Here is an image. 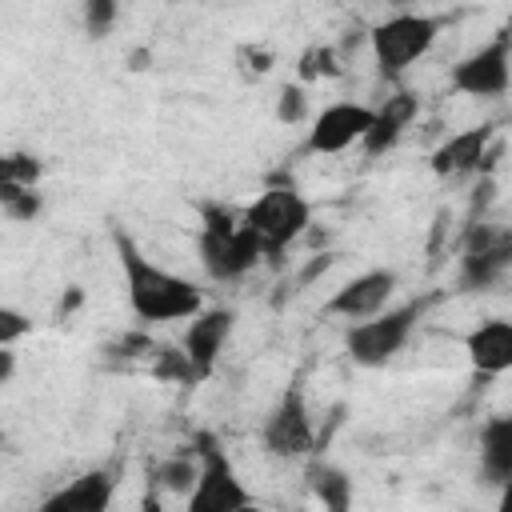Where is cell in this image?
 <instances>
[{
    "instance_id": "6da1fadb",
    "label": "cell",
    "mask_w": 512,
    "mask_h": 512,
    "mask_svg": "<svg viewBox=\"0 0 512 512\" xmlns=\"http://www.w3.org/2000/svg\"><path fill=\"white\" fill-rule=\"evenodd\" d=\"M116 244V260H120V276H124V296L128 308L144 320V324H172V320H192L204 308V292L200 284H192L188 276L148 260L140 252V244L128 232H112Z\"/></svg>"
},
{
    "instance_id": "7a4b0ae2",
    "label": "cell",
    "mask_w": 512,
    "mask_h": 512,
    "mask_svg": "<svg viewBox=\"0 0 512 512\" xmlns=\"http://www.w3.org/2000/svg\"><path fill=\"white\" fill-rule=\"evenodd\" d=\"M196 256L212 280H240L264 260V248L244 228L240 212L220 208V204H204L200 228H196Z\"/></svg>"
},
{
    "instance_id": "3957f363",
    "label": "cell",
    "mask_w": 512,
    "mask_h": 512,
    "mask_svg": "<svg viewBox=\"0 0 512 512\" xmlns=\"http://www.w3.org/2000/svg\"><path fill=\"white\" fill-rule=\"evenodd\" d=\"M244 228L256 236L264 256H280L288 244H296L312 224V204L292 184H268L244 212Z\"/></svg>"
},
{
    "instance_id": "277c9868",
    "label": "cell",
    "mask_w": 512,
    "mask_h": 512,
    "mask_svg": "<svg viewBox=\"0 0 512 512\" xmlns=\"http://www.w3.org/2000/svg\"><path fill=\"white\" fill-rule=\"evenodd\" d=\"M184 512H260L232 456L208 436H200V448H196V480L188 488Z\"/></svg>"
},
{
    "instance_id": "5b68a950",
    "label": "cell",
    "mask_w": 512,
    "mask_h": 512,
    "mask_svg": "<svg viewBox=\"0 0 512 512\" xmlns=\"http://www.w3.org/2000/svg\"><path fill=\"white\" fill-rule=\"evenodd\" d=\"M436 36H440V20L424 16V12H392L388 20H380L368 32L372 60H376L380 76H388V80L404 76L416 60H424L432 52Z\"/></svg>"
},
{
    "instance_id": "8992f818",
    "label": "cell",
    "mask_w": 512,
    "mask_h": 512,
    "mask_svg": "<svg viewBox=\"0 0 512 512\" xmlns=\"http://www.w3.org/2000/svg\"><path fill=\"white\" fill-rule=\"evenodd\" d=\"M416 316H420L416 304H400V308H384V312H376V316H368V320L348 324V332H344L348 356H352L360 368H380V364H388V360L408 344V336H412V328H416Z\"/></svg>"
},
{
    "instance_id": "52a82bcc",
    "label": "cell",
    "mask_w": 512,
    "mask_h": 512,
    "mask_svg": "<svg viewBox=\"0 0 512 512\" xmlns=\"http://www.w3.org/2000/svg\"><path fill=\"white\" fill-rule=\"evenodd\" d=\"M448 84H452V92L476 96V100L504 96L508 84H512V36L496 32L488 44H480L476 52L456 60L452 72H448Z\"/></svg>"
},
{
    "instance_id": "ba28073f",
    "label": "cell",
    "mask_w": 512,
    "mask_h": 512,
    "mask_svg": "<svg viewBox=\"0 0 512 512\" xmlns=\"http://www.w3.org/2000/svg\"><path fill=\"white\" fill-rule=\"evenodd\" d=\"M260 444L268 456L276 460H304L316 452V428H312V412L304 392L292 384L280 392V400L272 404L264 428H260Z\"/></svg>"
},
{
    "instance_id": "9c48e42d",
    "label": "cell",
    "mask_w": 512,
    "mask_h": 512,
    "mask_svg": "<svg viewBox=\"0 0 512 512\" xmlns=\"http://www.w3.org/2000/svg\"><path fill=\"white\" fill-rule=\"evenodd\" d=\"M368 124H372V108L368 104H360V100H336V104H328V108H320L312 116V128H308L304 148L316 152V156H336V152L360 144L364 132H368Z\"/></svg>"
},
{
    "instance_id": "30bf717a",
    "label": "cell",
    "mask_w": 512,
    "mask_h": 512,
    "mask_svg": "<svg viewBox=\"0 0 512 512\" xmlns=\"http://www.w3.org/2000/svg\"><path fill=\"white\" fill-rule=\"evenodd\" d=\"M392 292H396V272H392V268H368V272L344 280V284L324 300V312L336 316V320L356 324V320H368V316L384 312L388 300H392Z\"/></svg>"
},
{
    "instance_id": "8fae6325",
    "label": "cell",
    "mask_w": 512,
    "mask_h": 512,
    "mask_svg": "<svg viewBox=\"0 0 512 512\" xmlns=\"http://www.w3.org/2000/svg\"><path fill=\"white\" fill-rule=\"evenodd\" d=\"M232 328H236V312H232V308H200V312L188 320L184 340H180V352L188 356L196 380H208V376L216 372V360H220V352H224Z\"/></svg>"
},
{
    "instance_id": "7c38bea8",
    "label": "cell",
    "mask_w": 512,
    "mask_h": 512,
    "mask_svg": "<svg viewBox=\"0 0 512 512\" xmlns=\"http://www.w3.org/2000/svg\"><path fill=\"white\" fill-rule=\"evenodd\" d=\"M116 500V476L108 468H88L60 484L52 496H44L40 512H112Z\"/></svg>"
},
{
    "instance_id": "4fadbf2b",
    "label": "cell",
    "mask_w": 512,
    "mask_h": 512,
    "mask_svg": "<svg viewBox=\"0 0 512 512\" xmlns=\"http://www.w3.org/2000/svg\"><path fill=\"white\" fill-rule=\"evenodd\" d=\"M492 140H496V128H492V124H476V128L452 132V136L432 152V172H436V176H464V172H476V168L488 160Z\"/></svg>"
},
{
    "instance_id": "5bb4252c",
    "label": "cell",
    "mask_w": 512,
    "mask_h": 512,
    "mask_svg": "<svg viewBox=\"0 0 512 512\" xmlns=\"http://www.w3.org/2000/svg\"><path fill=\"white\" fill-rule=\"evenodd\" d=\"M464 352L476 376H500L512 368V324L508 320H480L464 336Z\"/></svg>"
},
{
    "instance_id": "9a60e30c",
    "label": "cell",
    "mask_w": 512,
    "mask_h": 512,
    "mask_svg": "<svg viewBox=\"0 0 512 512\" xmlns=\"http://www.w3.org/2000/svg\"><path fill=\"white\" fill-rule=\"evenodd\" d=\"M416 112H420V96H412V92H396L380 108H372V124H368V132L360 140L364 156H384L408 132V124L416 120Z\"/></svg>"
},
{
    "instance_id": "2e32d148",
    "label": "cell",
    "mask_w": 512,
    "mask_h": 512,
    "mask_svg": "<svg viewBox=\"0 0 512 512\" xmlns=\"http://www.w3.org/2000/svg\"><path fill=\"white\" fill-rule=\"evenodd\" d=\"M480 468L492 484H508L512 476V420L508 416H492L480 428Z\"/></svg>"
},
{
    "instance_id": "e0dca14e",
    "label": "cell",
    "mask_w": 512,
    "mask_h": 512,
    "mask_svg": "<svg viewBox=\"0 0 512 512\" xmlns=\"http://www.w3.org/2000/svg\"><path fill=\"white\" fill-rule=\"evenodd\" d=\"M308 488L312 496L320 500L324 512H352V500H356V488H352V476L336 464H312L308 468Z\"/></svg>"
},
{
    "instance_id": "ac0fdd59",
    "label": "cell",
    "mask_w": 512,
    "mask_h": 512,
    "mask_svg": "<svg viewBox=\"0 0 512 512\" xmlns=\"http://www.w3.org/2000/svg\"><path fill=\"white\" fill-rule=\"evenodd\" d=\"M40 160L28 152H8L0 156V204L12 200L16 192H32L40 184Z\"/></svg>"
},
{
    "instance_id": "d6986e66",
    "label": "cell",
    "mask_w": 512,
    "mask_h": 512,
    "mask_svg": "<svg viewBox=\"0 0 512 512\" xmlns=\"http://www.w3.org/2000/svg\"><path fill=\"white\" fill-rule=\"evenodd\" d=\"M156 376L160 380H176V384H196V372H192L188 356L180 348H172V344L156 348Z\"/></svg>"
},
{
    "instance_id": "ffe728a7",
    "label": "cell",
    "mask_w": 512,
    "mask_h": 512,
    "mask_svg": "<svg viewBox=\"0 0 512 512\" xmlns=\"http://www.w3.org/2000/svg\"><path fill=\"white\" fill-rule=\"evenodd\" d=\"M28 332H32V320H28L20 308L0 304V348H16Z\"/></svg>"
},
{
    "instance_id": "44dd1931",
    "label": "cell",
    "mask_w": 512,
    "mask_h": 512,
    "mask_svg": "<svg viewBox=\"0 0 512 512\" xmlns=\"http://www.w3.org/2000/svg\"><path fill=\"white\" fill-rule=\"evenodd\" d=\"M304 116H308V96H304V88H300V84L280 88V100H276V120H280V124H300Z\"/></svg>"
},
{
    "instance_id": "7402d4cb",
    "label": "cell",
    "mask_w": 512,
    "mask_h": 512,
    "mask_svg": "<svg viewBox=\"0 0 512 512\" xmlns=\"http://www.w3.org/2000/svg\"><path fill=\"white\" fill-rule=\"evenodd\" d=\"M160 480H164V488H180V492H188L192 480H196V456L164 460V464H160Z\"/></svg>"
},
{
    "instance_id": "603a6c76",
    "label": "cell",
    "mask_w": 512,
    "mask_h": 512,
    "mask_svg": "<svg viewBox=\"0 0 512 512\" xmlns=\"http://www.w3.org/2000/svg\"><path fill=\"white\" fill-rule=\"evenodd\" d=\"M116 16H120V8H116L112 0H88V4H84V28H88L92 36H108V28H112Z\"/></svg>"
},
{
    "instance_id": "cb8c5ba5",
    "label": "cell",
    "mask_w": 512,
    "mask_h": 512,
    "mask_svg": "<svg viewBox=\"0 0 512 512\" xmlns=\"http://www.w3.org/2000/svg\"><path fill=\"white\" fill-rule=\"evenodd\" d=\"M336 72H340V64H336L332 48H308L300 56V76L304 80H312V76H336Z\"/></svg>"
},
{
    "instance_id": "d4e9b609",
    "label": "cell",
    "mask_w": 512,
    "mask_h": 512,
    "mask_svg": "<svg viewBox=\"0 0 512 512\" xmlns=\"http://www.w3.org/2000/svg\"><path fill=\"white\" fill-rule=\"evenodd\" d=\"M0 208H4L12 220H32V216L40 212V192H36V188H32V192H16V196L4 200Z\"/></svg>"
},
{
    "instance_id": "484cf974",
    "label": "cell",
    "mask_w": 512,
    "mask_h": 512,
    "mask_svg": "<svg viewBox=\"0 0 512 512\" xmlns=\"http://www.w3.org/2000/svg\"><path fill=\"white\" fill-rule=\"evenodd\" d=\"M16 376V352L12 348H0V388Z\"/></svg>"
},
{
    "instance_id": "4316f807",
    "label": "cell",
    "mask_w": 512,
    "mask_h": 512,
    "mask_svg": "<svg viewBox=\"0 0 512 512\" xmlns=\"http://www.w3.org/2000/svg\"><path fill=\"white\" fill-rule=\"evenodd\" d=\"M136 512H164V504H160V496L156 492H144V500H140V508Z\"/></svg>"
},
{
    "instance_id": "83f0119b",
    "label": "cell",
    "mask_w": 512,
    "mask_h": 512,
    "mask_svg": "<svg viewBox=\"0 0 512 512\" xmlns=\"http://www.w3.org/2000/svg\"><path fill=\"white\" fill-rule=\"evenodd\" d=\"M0 448H4V432H0Z\"/></svg>"
}]
</instances>
